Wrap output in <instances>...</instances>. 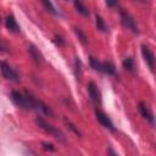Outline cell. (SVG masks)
<instances>
[{
	"mask_svg": "<svg viewBox=\"0 0 156 156\" xmlns=\"http://www.w3.org/2000/svg\"><path fill=\"white\" fill-rule=\"evenodd\" d=\"M9 48H7V44L2 40V39H0V50H2V51H6Z\"/></svg>",
	"mask_w": 156,
	"mask_h": 156,
	"instance_id": "22",
	"label": "cell"
},
{
	"mask_svg": "<svg viewBox=\"0 0 156 156\" xmlns=\"http://www.w3.org/2000/svg\"><path fill=\"white\" fill-rule=\"evenodd\" d=\"M65 123L67 124V127H68V128H69V129H71V130H72V132H73V133H74L76 135L80 136V133H79V130H78V129L76 128V126H74V124H73L72 122H69V121H67V119L65 118Z\"/></svg>",
	"mask_w": 156,
	"mask_h": 156,
	"instance_id": "18",
	"label": "cell"
},
{
	"mask_svg": "<svg viewBox=\"0 0 156 156\" xmlns=\"http://www.w3.org/2000/svg\"><path fill=\"white\" fill-rule=\"evenodd\" d=\"M141 55H143L146 65L150 67V69L154 71V67H155V56H154V52L150 50V48L146 46V45H141Z\"/></svg>",
	"mask_w": 156,
	"mask_h": 156,
	"instance_id": "8",
	"label": "cell"
},
{
	"mask_svg": "<svg viewBox=\"0 0 156 156\" xmlns=\"http://www.w3.org/2000/svg\"><path fill=\"white\" fill-rule=\"evenodd\" d=\"M121 22H122V26L130 30L132 33L134 34H138L139 33V28L136 26V22L134 20V17L128 12V11H124V10H121Z\"/></svg>",
	"mask_w": 156,
	"mask_h": 156,
	"instance_id": "4",
	"label": "cell"
},
{
	"mask_svg": "<svg viewBox=\"0 0 156 156\" xmlns=\"http://www.w3.org/2000/svg\"><path fill=\"white\" fill-rule=\"evenodd\" d=\"M54 43H55L57 46H63V45H65V39H63L61 35H55V37H54Z\"/></svg>",
	"mask_w": 156,
	"mask_h": 156,
	"instance_id": "19",
	"label": "cell"
},
{
	"mask_svg": "<svg viewBox=\"0 0 156 156\" xmlns=\"http://www.w3.org/2000/svg\"><path fill=\"white\" fill-rule=\"evenodd\" d=\"M67 1H73V0H67Z\"/></svg>",
	"mask_w": 156,
	"mask_h": 156,
	"instance_id": "24",
	"label": "cell"
},
{
	"mask_svg": "<svg viewBox=\"0 0 156 156\" xmlns=\"http://www.w3.org/2000/svg\"><path fill=\"white\" fill-rule=\"evenodd\" d=\"M122 66L124 69H127L128 72H134L135 71V62L132 57H126L122 62Z\"/></svg>",
	"mask_w": 156,
	"mask_h": 156,
	"instance_id": "14",
	"label": "cell"
},
{
	"mask_svg": "<svg viewBox=\"0 0 156 156\" xmlns=\"http://www.w3.org/2000/svg\"><path fill=\"white\" fill-rule=\"evenodd\" d=\"M35 123H37V126H38L40 129H43V130L46 132L48 134L52 135L55 139H57V140H60V141H65V140H66L65 134H63L57 127H54L52 124L48 123L44 118H41V117H37V118H35Z\"/></svg>",
	"mask_w": 156,
	"mask_h": 156,
	"instance_id": "2",
	"label": "cell"
},
{
	"mask_svg": "<svg viewBox=\"0 0 156 156\" xmlns=\"http://www.w3.org/2000/svg\"><path fill=\"white\" fill-rule=\"evenodd\" d=\"M105 4L111 7V9H115L117 5H118V0H105Z\"/></svg>",
	"mask_w": 156,
	"mask_h": 156,
	"instance_id": "21",
	"label": "cell"
},
{
	"mask_svg": "<svg viewBox=\"0 0 156 156\" xmlns=\"http://www.w3.org/2000/svg\"><path fill=\"white\" fill-rule=\"evenodd\" d=\"M41 146H43V149H44V150H46V151H50V152L55 151V147H54V145H52L51 143L43 141V143H41Z\"/></svg>",
	"mask_w": 156,
	"mask_h": 156,
	"instance_id": "20",
	"label": "cell"
},
{
	"mask_svg": "<svg viewBox=\"0 0 156 156\" xmlns=\"http://www.w3.org/2000/svg\"><path fill=\"white\" fill-rule=\"evenodd\" d=\"M28 52H29L30 57L33 58V61H34L35 63H40V61H41V55H40L39 50H38L33 44H30V45L28 46Z\"/></svg>",
	"mask_w": 156,
	"mask_h": 156,
	"instance_id": "11",
	"label": "cell"
},
{
	"mask_svg": "<svg viewBox=\"0 0 156 156\" xmlns=\"http://www.w3.org/2000/svg\"><path fill=\"white\" fill-rule=\"evenodd\" d=\"M95 23H96V28H98L99 30H101V32H104V33H107V32H108V27H107V24L105 23V21L102 20L101 16H99V15L95 16Z\"/></svg>",
	"mask_w": 156,
	"mask_h": 156,
	"instance_id": "13",
	"label": "cell"
},
{
	"mask_svg": "<svg viewBox=\"0 0 156 156\" xmlns=\"http://www.w3.org/2000/svg\"><path fill=\"white\" fill-rule=\"evenodd\" d=\"M138 108H139V112H140L141 117H143L149 124L154 126V115H152L151 110L149 108V106H147L146 104H144V102H139Z\"/></svg>",
	"mask_w": 156,
	"mask_h": 156,
	"instance_id": "9",
	"label": "cell"
},
{
	"mask_svg": "<svg viewBox=\"0 0 156 156\" xmlns=\"http://www.w3.org/2000/svg\"><path fill=\"white\" fill-rule=\"evenodd\" d=\"M74 33L77 34V37H78V39L83 43V44H87V40H88V38H87V35H85V33L80 29V28H78V27H74Z\"/></svg>",
	"mask_w": 156,
	"mask_h": 156,
	"instance_id": "17",
	"label": "cell"
},
{
	"mask_svg": "<svg viewBox=\"0 0 156 156\" xmlns=\"http://www.w3.org/2000/svg\"><path fill=\"white\" fill-rule=\"evenodd\" d=\"M0 22H1V17H0Z\"/></svg>",
	"mask_w": 156,
	"mask_h": 156,
	"instance_id": "25",
	"label": "cell"
},
{
	"mask_svg": "<svg viewBox=\"0 0 156 156\" xmlns=\"http://www.w3.org/2000/svg\"><path fill=\"white\" fill-rule=\"evenodd\" d=\"M87 88H88V94H89V98H90V101L93 102V105L94 106L100 105V102H101V94H100V90L98 89V85L94 82H89Z\"/></svg>",
	"mask_w": 156,
	"mask_h": 156,
	"instance_id": "6",
	"label": "cell"
},
{
	"mask_svg": "<svg viewBox=\"0 0 156 156\" xmlns=\"http://www.w3.org/2000/svg\"><path fill=\"white\" fill-rule=\"evenodd\" d=\"M41 2H43V5H44V7H45L49 12H51L52 15H55V16H58V15H60V12L56 10V7H55L54 4L51 2V0H41Z\"/></svg>",
	"mask_w": 156,
	"mask_h": 156,
	"instance_id": "15",
	"label": "cell"
},
{
	"mask_svg": "<svg viewBox=\"0 0 156 156\" xmlns=\"http://www.w3.org/2000/svg\"><path fill=\"white\" fill-rule=\"evenodd\" d=\"M135 1H145V0H135Z\"/></svg>",
	"mask_w": 156,
	"mask_h": 156,
	"instance_id": "23",
	"label": "cell"
},
{
	"mask_svg": "<svg viewBox=\"0 0 156 156\" xmlns=\"http://www.w3.org/2000/svg\"><path fill=\"white\" fill-rule=\"evenodd\" d=\"M0 72H1L2 77L7 80H11V82H17L18 80L17 72L5 61H0Z\"/></svg>",
	"mask_w": 156,
	"mask_h": 156,
	"instance_id": "5",
	"label": "cell"
},
{
	"mask_svg": "<svg viewBox=\"0 0 156 156\" xmlns=\"http://www.w3.org/2000/svg\"><path fill=\"white\" fill-rule=\"evenodd\" d=\"M5 26H6V28L9 29V32H11V33H18V32H20V26L17 24L15 17H13L12 15H9V16L6 17V20H5Z\"/></svg>",
	"mask_w": 156,
	"mask_h": 156,
	"instance_id": "10",
	"label": "cell"
},
{
	"mask_svg": "<svg viewBox=\"0 0 156 156\" xmlns=\"http://www.w3.org/2000/svg\"><path fill=\"white\" fill-rule=\"evenodd\" d=\"M11 100L12 102L23 108V110H28V111H32V110H37L39 111V105H40V100H37L34 96H32L29 93H21V91H17V90H13L11 93Z\"/></svg>",
	"mask_w": 156,
	"mask_h": 156,
	"instance_id": "1",
	"label": "cell"
},
{
	"mask_svg": "<svg viewBox=\"0 0 156 156\" xmlns=\"http://www.w3.org/2000/svg\"><path fill=\"white\" fill-rule=\"evenodd\" d=\"M90 66H91L93 69H95L98 72H101V73H107L110 76H113L116 73V68H115L113 63H111V62H100L95 57H90Z\"/></svg>",
	"mask_w": 156,
	"mask_h": 156,
	"instance_id": "3",
	"label": "cell"
},
{
	"mask_svg": "<svg viewBox=\"0 0 156 156\" xmlns=\"http://www.w3.org/2000/svg\"><path fill=\"white\" fill-rule=\"evenodd\" d=\"M73 4H74L76 10H77L82 16H84V17H88V16H89V11H88V9L83 5V2H82L80 0H73Z\"/></svg>",
	"mask_w": 156,
	"mask_h": 156,
	"instance_id": "12",
	"label": "cell"
},
{
	"mask_svg": "<svg viewBox=\"0 0 156 156\" xmlns=\"http://www.w3.org/2000/svg\"><path fill=\"white\" fill-rule=\"evenodd\" d=\"M74 74H76V77L78 79L82 76V62H80V60L78 57H76V60H74Z\"/></svg>",
	"mask_w": 156,
	"mask_h": 156,
	"instance_id": "16",
	"label": "cell"
},
{
	"mask_svg": "<svg viewBox=\"0 0 156 156\" xmlns=\"http://www.w3.org/2000/svg\"><path fill=\"white\" fill-rule=\"evenodd\" d=\"M95 116H96V119H98V122L102 126V127H105V128H107V129H110V130H115V127H113V123L111 122V119H110V117L106 115V113H104L102 111H99V110H96L95 111Z\"/></svg>",
	"mask_w": 156,
	"mask_h": 156,
	"instance_id": "7",
	"label": "cell"
}]
</instances>
